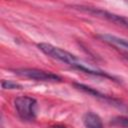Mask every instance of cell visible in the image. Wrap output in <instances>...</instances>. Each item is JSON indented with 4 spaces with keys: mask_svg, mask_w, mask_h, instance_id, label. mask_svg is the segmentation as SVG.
<instances>
[{
    "mask_svg": "<svg viewBox=\"0 0 128 128\" xmlns=\"http://www.w3.org/2000/svg\"><path fill=\"white\" fill-rule=\"evenodd\" d=\"M125 57H126V59H127V60H128V55H126V56H125Z\"/></svg>",
    "mask_w": 128,
    "mask_h": 128,
    "instance_id": "9",
    "label": "cell"
},
{
    "mask_svg": "<svg viewBox=\"0 0 128 128\" xmlns=\"http://www.w3.org/2000/svg\"><path fill=\"white\" fill-rule=\"evenodd\" d=\"M99 37L108 43L115 44V45H118V46L128 49V40H125V39H122V38H119V37H116V36L110 35V34H102V35H99Z\"/></svg>",
    "mask_w": 128,
    "mask_h": 128,
    "instance_id": "6",
    "label": "cell"
},
{
    "mask_svg": "<svg viewBox=\"0 0 128 128\" xmlns=\"http://www.w3.org/2000/svg\"><path fill=\"white\" fill-rule=\"evenodd\" d=\"M82 10H85L87 12L93 13L97 16H100L102 18H105L113 23H116L118 25H122L124 27L128 28V18L121 16V15H117L111 12H108L106 10H101V9H97V8H91V7H80Z\"/></svg>",
    "mask_w": 128,
    "mask_h": 128,
    "instance_id": "4",
    "label": "cell"
},
{
    "mask_svg": "<svg viewBox=\"0 0 128 128\" xmlns=\"http://www.w3.org/2000/svg\"><path fill=\"white\" fill-rule=\"evenodd\" d=\"M111 123L116 126V127H120V128H128V118L127 117H124V116H118V117H115Z\"/></svg>",
    "mask_w": 128,
    "mask_h": 128,
    "instance_id": "7",
    "label": "cell"
},
{
    "mask_svg": "<svg viewBox=\"0 0 128 128\" xmlns=\"http://www.w3.org/2000/svg\"><path fill=\"white\" fill-rule=\"evenodd\" d=\"M2 88L4 89H21L22 86L18 83H15L13 81H9V80H3L2 83Z\"/></svg>",
    "mask_w": 128,
    "mask_h": 128,
    "instance_id": "8",
    "label": "cell"
},
{
    "mask_svg": "<svg viewBox=\"0 0 128 128\" xmlns=\"http://www.w3.org/2000/svg\"><path fill=\"white\" fill-rule=\"evenodd\" d=\"M14 72L19 76L36 81H50V82L61 81V78L58 75L35 68H21V69H16Z\"/></svg>",
    "mask_w": 128,
    "mask_h": 128,
    "instance_id": "3",
    "label": "cell"
},
{
    "mask_svg": "<svg viewBox=\"0 0 128 128\" xmlns=\"http://www.w3.org/2000/svg\"><path fill=\"white\" fill-rule=\"evenodd\" d=\"M37 46H38L39 50H41L45 55H47V56H49L53 59L59 60L63 63H66V64H68L72 67H75L77 64L80 63L78 58L74 54H72V53H70V52H68L64 49H61L59 47H56L52 44L39 43Z\"/></svg>",
    "mask_w": 128,
    "mask_h": 128,
    "instance_id": "1",
    "label": "cell"
},
{
    "mask_svg": "<svg viewBox=\"0 0 128 128\" xmlns=\"http://www.w3.org/2000/svg\"><path fill=\"white\" fill-rule=\"evenodd\" d=\"M83 123L86 128H104L101 118L93 112H86L84 114Z\"/></svg>",
    "mask_w": 128,
    "mask_h": 128,
    "instance_id": "5",
    "label": "cell"
},
{
    "mask_svg": "<svg viewBox=\"0 0 128 128\" xmlns=\"http://www.w3.org/2000/svg\"><path fill=\"white\" fill-rule=\"evenodd\" d=\"M14 106L21 119L32 121L37 115V101L30 96H19L14 100Z\"/></svg>",
    "mask_w": 128,
    "mask_h": 128,
    "instance_id": "2",
    "label": "cell"
}]
</instances>
